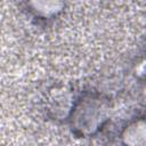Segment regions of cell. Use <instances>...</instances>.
Returning <instances> with one entry per match:
<instances>
[{
	"instance_id": "cell-1",
	"label": "cell",
	"mask_w": 146,
	"mask_h": 146,
	"mask_svg": "<svg viewBox=\"0 0 146 146\" xmlns=\"http://www.w3.org/2000/svg\"><path fill=\"white\" fill-rule=\"evenodd\" d=\"M123 140L127 146H144L145 141V125L143 121L129 125L124 133Z\"/></svg>"
}]
</instances>
